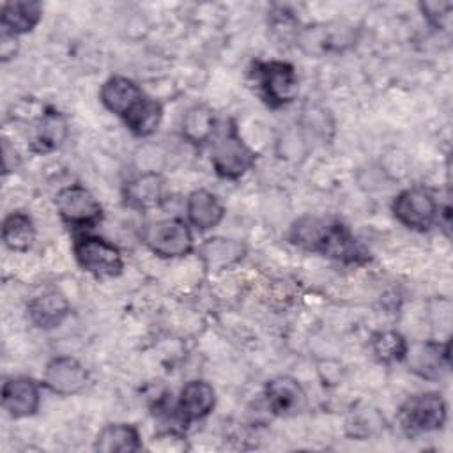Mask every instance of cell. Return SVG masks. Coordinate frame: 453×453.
<instances>
[{"mask_svg":"<svg viewBox=\"0 0 453 453\" xmlns=\"http://www.w3.org/2000/svg\"><path fill=\"white\" fill-rule=\"evenodd\" d=\"M288 239L303 251L343 264H363L370 258L350 228L334 216H303L292 223Z\"/></svg>","mask_w":453,"mask_h":453,"instance_id":"6da1fadb","label":"cell"},{"mask_svg":"<svg viewBox=\"0 0 453 453\" xmlns=\"http://www.w3.org/2000/svg\"><path fill=\"white\" fill-rule=\"evenodd\" d=\"M103 106L120 117L136 136H150L163 120V106L126 76H110L99 90Z\"/></svg>","mask_w":453,"mask_h":453,"instance_id":"7a4b0ae2","label":"cell"},{"mask_svg":"<svg viewBox=\"0 0 453 453\" xmlns=\"http://www.w3.org/2000/svg\"><path fill=\"white\" fill-rule=\"evenodd\" d=\"M260 99L271 108H283L299 94V80L292 64L283 60L255 62L250 71Z\"/></svg>","mask_w":453,"mask_h":453,"instance_id":"3957f363","label":"cell"},{"mask_svg":"<svg viewBox=\"0 0 453 453\" xmlns=\"http://www.w3.org/2000/svg\"><path fill=\"white\" fill-rule=\"evenodd\" d=\"M257 161V152L242 140L234 120L216 136L211 147V165L221 179L237 180L248 173Z\"/></svg>","mask_w":453,"mask_h":453,"instance_id":"277c9868","label":"cell"},{"mask_svg":"<svg viewBox=\"0 0 453 453\" xmlns=\"http://www.w3.org/2000/svg\"><path fill=\"white\" fill-rule=\"evenodd\" d=\"M446 416V402L437 391L412 395L398 409V423L402 430L411 437L442 428Z\"/></svg>","mask_w":453,"mask_h":453,"instance_id":"5b68a950","label":"cell"},{"mask_svg":"<svg viewBox=\"0 0 453 453\" xmlns=\"http://www.w3.org/2000/svg\"><path fill=\"white\" fill-rule=\"evenodd\" d=\"M73 253L78 265L97 278L119 276L124 269L120 250L99 235H76L73 242Z\"/></svg>","mask_w":453,"mask_h":453,"instance_id":"8992f818","label":"cell"},{"mask_svg":"<svg viewBox=\"0 0 453 453\" xmlns=\"http://www.w3.org/2000/svg\"><path fill=\"white\" fill-rule=\"evenodd\" d=\"M439 203L434 193L421 186H412L400 191L391 205L393 216L409 230L426 232L434 226L439 216Z\"/></svg>","mask_w":453,"mask_h":453,"instance_id":"52a82bcc","label":"cell"},{"mask_svg":"<svg viewBox=\"0 0 453 453\" xmlns=\"http://www.w3.org/2000/svg\"><path fill=\"white\" fill-rule=\"evenodd\" d=\"M60 219L76 230L94 228L103 219V207L97 198L81 184L62 188L55 196Z\"/></svg>","mask_w":453,"mask_h":453,"instance_id":"ba28073f","label":"cell"},{"mask_svg":"<svg viewBox=\"0 0 453 453\" xmlns=\"http://www.w3.org/2000/svg\"><path fill=\"white\" fill-rule=\"evenodd\" d=\"M145 244L161 258H179L193 251L195 239L184 219L166 218L147 230Z\"/></svg>","mask_w":453,"mask_h":453,"instance_id":"9c48e42d","label":"cell"},{"mask_svg":"<svg viewBox=\"0 0 453 453\" xmlns=\"http://www.w3.org/2000/svg\"><path fill=\"white\" fill-rule=\"evenodd\" d=\"M85 366L71 356L53 357L42 373V384L55 395L71 396L80 393L87 384Z\"/></svg>","mask_w":453,"mask_h":453,"instance_id":"30bf717a","label":"cell"},{"mask_svg":"<svg viewBox=\"0 0 453 453\" xmlns=\"http://www.w3.org/2000/svg\"><path fill=\"white\" fill-rule=\"evenodd\" d=\"M2 409L14 419L34 416L41 405L39 384L30 377H11L2 384Z\"/></svg>","mask_w":453,"mask_h":453,"instance_id":"8fae6325","label":"cell"},{"mask_svg":"<svg viewBox=\"0 0 453 453\" xmlns=\"http://www.w3.org/2000/svg\"><path fill=\"white\" fill-rule=\"evenodd\" d=\"M264 396L271 412L281 418L296 416L306 405V393L303 386L288 375H278L267 380L264 388Z\"/></svg>","mask_w":453,"mask_h":453,"instance_id":"7c38bea8","label":"cell"},{"mask_svg":"<svg viewBox=\"0 0 453 453\" xmlns=\"http://www.w3.org/2000/svg\"><path fill=\"white\" fill-rule=\"evenodd\" d=\"M69 134V124L67 119L53 110L48 108L32 126V131L28 134V145L30 150L35 154H48L62 147Z\"/></svg>","mask_w":453,"mask_h":453,"instance_id":"4fadbf2b","label":"cell"},{"mask_svg":"<svg viewBox=\"0 0 453 453\" xmlns=\"http://www.w3.org/2000/svg\"><path fill=\"white\" fill-rule=\"evenodd\" d=\"M216 405V391L214 388L200 379L189 380L182 386L179 400H177V412L184 425L202 419L212 412Z\"/></svg>","mask_w":453,"mask_h":453,"instance_id":"5bb4252c","label":"cell"},{"mask_svg":"<svg viewBox=\"0 0 453 453\" xmlns=\"http://www.w3.org/2000/svg\"><path fill=\"white\" fill-rule=\"evenodd\" d=\"M124 203L131 209L149 211L157 207L165 198V180L156 172H143L129 179L122 188Z\"/></svg>","mask_w":453,"mask_h":453,"instance_id":"9a60e30c","label":"cell"},{"mask_svg":"<svg viewBox=\"0 0 453 453\" xmlns=\"http://www.w3.org/2000/svg\"><path fill=\"white\" fill-rule=\"evenodd\" d=\"M405 359H409L411 370L419 377L439 379L449 370V343H423L414 350L409 349Z\"/></svg>","mask_w":453,"mask_h":453,"instance_id":"2e32d148","label":"cell"},{"mask_svg":"<svg viewBox=\"0 0 453 453\" xmlns=\"http://www.w3.org/2000/svg\"><path fill=\"white\" fill-rule=\"evenodd\" d=\"M42 18V5L35 0L5 2L0 12V27L4 34L23 35L32 32Z\"/></svg>","mask_w":453,"mask_h":453,"instance_id":"e0dca14e","label":"cell"},{"mask_svg":"<svg viewBox=\"0 0 453 453\" xmlns=\"http://www.w3.org/2000/svg\"><path fill=\"white\" fill-rule=\"evenodd\" d=\"M67 299L57 290H46L28 303V317L34 326L41 329H53L60 326L69 315Z\"/></svg>","mask_w":453,"mask_h":453,"instance_id":"ac0fdd59","label":"cell"},{"mask_svg":"<svg viewBox=\"0 0 453 453\" xmlns=\"http://www.w3.org/2000/svg\"><path fill=\"white\" fill-rule=\"evenodd\" d=\"M186 216L195 228L211 230L221 223L225 207L214 193L207 189H195L188 195Z\"/></svg>","mask_w":453,"mask_h":453,"instance_id":"d6986e66","label":"cell"},{"mask_svg":"<svg viewBox=\"0 0 453 453\" xmlns=\"http://www.w3.org/2000/svg\"><path fill=\"white\" fill-rule=\"evenodd\" d=\"M94 449L101 453H134L142 449V439L136 426L129 423H108L96 435Z\"/></svg>","mask_w":453,"mask_h":453,"instance_id":"ffe728a7","label":"cell"},{"mask_svg":"<svg viewBox=\"0 0 453 453\" xmlns=\"http://www.w3.org/2000/svg\"><path fill=\"white\" fill-rule=\"evenodd\" d=\"M198 255L207 269L221 271L237 264L246 255V246L235 239L211 237L200 244Z\"/></svg>","mask_w":453,"mask_h":453,"instance_id":"44dd1931","label":"cell"},{"mask_svg":"<svg viewBox=\"0 0 453 453\" xmlns=\"http://www.w3.org/2000/svg\"><path fill=\"white\" fill-rule=\"evenodd\" d=\"M180 129H182V136L195 145H203L211 142V138L216 133L214 110L207 104H193L184 113Z\"/></svg>","mask_w":453,"mask_h":453,"instance_id":"7402d4cb","label":"cell"},{"mask_svg":"<svg viewBox=\"0 0 453 453\" xmlns=\"http://www.w3.org/2000/svg\"><path fill=\"white\" fill-rule=\"evenodd\" d=\"M35 239L32 218L23 211H14L2 223V241L12 251H28Z\"/></svg>","mask_w":453,"mask_h":453,"instance_id":"603a6c76","label":"cell"},{"mask_svg":"<svg viewBox=\"0 0 453 453\" xmlns=\"http://www.w3.org/2000/svg\"><path fill=\"white\" fill-rule=\"evenodd\" d=\"M370 347L380 363H400L405 359L409 343L398 331H379L372 336Z\"/></svg>","mask_w":453,"mask_h":453,"instance_id":"cb8c5ba5","label":"cell"},{"mask_svg":"<svg viewBox=\"0 0 453 453\" xmlns=\"http://www.w3.org/2000/svg\"><path fill=\"white\" fill-rule=\"evenodd\" d=\"M451 2H421L419 9L434 28H446L451 18Z\"/></svg>","mask_w":453,"mask_h":453,"instance_id":"d4e9b609","label":"cell"},{"mask_svg":"<svg viewBox=\"0 0 453 453\" xmlns=\"http://www.w3.org/2000/svg\"><path fill=\"white\" fill-rule=\"evenodd\" d=\"M19 163V156L16 152V149L9 143L7 138L2 140V168H4V173H9L12 172Z\"/></svg>","mask_w":453,"mask_h":453,"instance_id":"484cf974","label":"cell"},{"mask_svg":"<svg viewBox=\"0 0 453 453\" xmlns=\"http://www.w3.org/2000/svg\"><path fill=\"white\" fill-rule=\"evenodd\" d=\"M0 55H2V62H7L9 58H12L18 53V41L14 35L4 34L2 32V39H0Z\"/></svg>","mask_w":453,"mask_h":453,"instance_id":"4316f807","label":"cell"}]
</instances>
